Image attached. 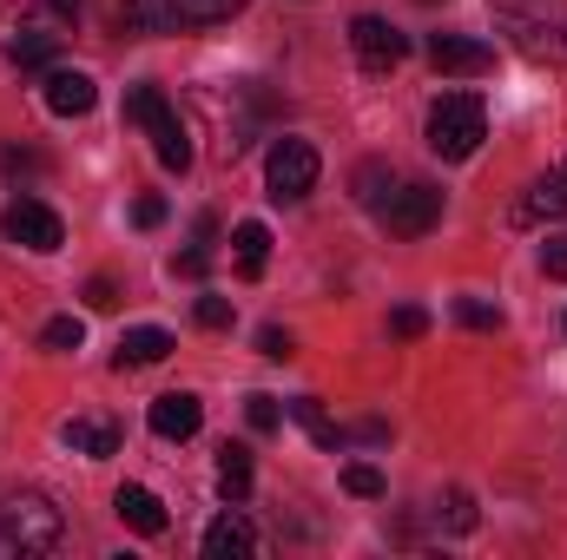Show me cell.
I'll use <instances>...</instances> for the list:
<instances>
[{
  "label": "cell",
  "mask_w": 567,
  "mask_h": 560,
  "mask_svg": "<svg viewBox=\"0 0 567 560\" xmlns=\"http://www.w3.org/2000/svg\"><path fill=\"white\" fill-rule=\"evenodd\" d=\"M542 271H548V278H567V238H548V245H542Z\"/></svg>",
  "instance_id": "obj_35"
},
{
  "label": "cell",
  "mask_w": 567,
  "mask_h": 560,
  "mask_svg": "<svg viewBox=\"0 0 567 560\" xmlns=\"http://www.w3.org/2000/svg\"><path fill=\"white\" fill-rule=\"evenodd\" d=\"M198 323H205V330H231V323H238V310H231L225 297H198Z\"/></svg>",
  "instance_id": "obj_29"
},
{
  "label": "cell",
  "mask_w": 567,
  "mask_h": 560,
  "mask_svg": "<svg viewBox=\"0 0 567 560\" xmlns=\"http://www.w3.org/2000/svg\"><path fill=\"white\" fill-rule=\"evenodd\" d=\"M350 46H357V60H363L370 73H390V66H403V53H410V40H403L390 20H377V13H357V20H350Z\"/></svg>",
  "instance_id": "obj_7"
},
{
  "label": "cell",
  "mask_w": 567,
  "mask_h": 560,
  "mask_svg": "<svg viewBox=\"0 0 567 560\" xmlns=\"http://www.w3.org/2000/svg\"><path fill=\"white\" fill-rule=\"evenodd\" d=\"M7 508V535H13V554H53L66 541V515L47 501V495H13L0 501Z\"/></svg>",
  "instance_id": "obj_3"
},
{
  "label": "cell",
  "mask_w": 567,
  "mask_h": 560,
  "mask_svg": "<svg viewBox=\"0 0 567 560\" xmlns=\"http://www.w3.org/2000/svg\"><path fill=\"white\" fill-rule=\"evenodd\" d=\"M284 409H290V422H303V428H310V442H317V448H343V428L323 416V403H317V396H297V403H284Z\"/></svg>",
  "instance_id": "obj_21"
},
{
  "label": "cell",
  "mask_w": 567,
  "mask_h": 560,
  "mask_svg": "<svg viewBox=\"0 0 567 560\" xmlns=\"http://www.w3.org/2000/svg\"><path fill=\"white\" fill-rule=\"evenodd\" d=\"M218 495L225 501H245L251 495V448L245 442H225L218 448Z\"/></svg>",
  "instance_id": "obj_18"
},
{
  "label": "cell",
  "mask_w": 567,
  "mask_h": 560,
  "mask_svg": "<svg viewBox=\"0 0 567 560\" xmlns=\"http://www.w3.org/2000/svg\"><path fill=\"white\" fill-rule=\"evenodd\" d=\"M258 548H265V541H258V528L245 521V508H225V515L205 528V554L212 560H251Z\"/></svg>",
  "instance_id": "obj_11"
},
{
  "label": "cell",
  "mask_w": 567,
  "mask_h": 560,
  "mask_svg": "<svg viewBox=\"0 0 567 560\" xmlns=\"http://www.w3.org/2000/svg\"><path fill=\"white\" fill-rule=\"evenodd\" d=\"M133 225H140V231H152V225H165V198H158V191H145L140 205H133Z\"/></svg>",
  "instance_id": "obj_32"
},
{
  "label": "cell",
  "mask_w": 567,
  "mask_h": 560,
  "mask_svg": "<svg viewBox=\"0 0 567 560\" xmlns=\"http://www.w3.org/2000/svg\"><path fill=\"white\" fill-rule=\"evenodd\" d=\"M178 271H185V278H205V245H192V251L178 258Z\"/></svg>",
  "instance_id": "obj_36"
},
{
  "label": "cell",
  "mask_w": 567,
  "mask_h": 560,
  "mask_svg": "<svg viewBox=\"0 0 567 560\" xmlns=\"http://www.w3.org/2000/svg\"><path fill=\"white\" fill-rule=\"evenodd\" d=\"M245 422L258 428V435H271L284 422V409H278V396H245Z\"/></svg>",
  "instance_id": "obj_28"
},
{
  "label": "cell",
  "mask_w": 567,
  "mask_h": 560,
  "mask_svg": "<svg viewBox=\"0 0 567 560\" xmlns=\"http://www.w3.org/2000/svg\"><path fill=\"white\" fill-rule=\"evenodd\" d=\"M455 323L462 330H502V310L482 303V297H455Z\"/></svg>",
  "instance_id": "obj_24"
},
{
  "label": "cell",
  "mask_w": 567,
  "mask_h": 560,
  "mask_svg": "<svg viewBox=\"0 0 567 560\" xmlns=\"http://www.w3.org/2000/svg\"><path fill=\"white\" fill-rule=\"evenodd\" d=\"M40 100H47L60 120H80V113L100 106V86H93V73H80V66H53V73L40 80Z\"/></svg>",
  "instance_id": "obj_9"
},
{
  "label": "cell",
  "mask_w": 567,
  "mask_h": 560,
  "mask_svg": "<svg viewBox=\"0 0 567 560\" xmlns=\"http://www.w3.org/2000/svg\"><path fill=\"white\" fill-rule=\"evenodd\" d=\"M73 20H80L73 0H7L0 7V53L20 66H47L73 40Z\"/></svg>",
  "instance_id": "obj_1"
},
{
  "label": "cell",
  "mask_w": 567,
  "mask_h": 560,
  "mask_svg": "<svg viewBox=\"0 0 567 560\" xmlns=\"http://www.w3.org/2000/svg\"><path fill=\"white\" fill-rule=\"evenodd\" d=\"M172 350H178V343H172V330L140 323V330H126V336H120V356H113V363H120V370H145V363H165Z\"/></svg>",
  "instance_id": "obj_15"
},
{
  "label": "cell",
  "mask_w": 567,
  "mask_h": 560,
  "mask_svg": "<svg viewBox=\"0 0 567 560\" xmlns=\"http://www.w3.org/2000/svg\"><path fill=\"white\" fill-rule=\"evenodd\" d=\"M165 113H172L165 86H133V93H126V120H133V126H145V133H152V126H158Z\"/></svg>",
  "instance_id": "obj_23"
},
{
  "label": "cell",
  "mask_w": 567,
  "mask_h": 560,
  "mask_svg": "<svg viewBox=\"0 0 567 560\" xmlns=\"http://www.w3.org/2000/svg\"><path fill=\"white\" fill-rule=\"evenodd\" d=\"M231 245H238V271H245V278H258V271H265V258H271V231H265L258 218H245V225L231 231Z\"/></svg>",
  "instance_id": "obj_20"
},
{
  "label": "cell",
  "mask_w": 567,
  "mask_h": 560,
  "mask_svg": "<svg viewBox=\"0 0 567 560\" xmlns=\"http://www.w3.org/2000/svg\"><path fill=\"white\" fill-rule=\"evenodd\" d=\"M390 330H396V336H423V330H429V310H416V303H403V310L390 317Z\"/></svg>",
  "instance_id": "obj_31"
},
{
  "label": "cell",
  "mask_w": 567,
  "mask_h": 560,
  "mask_svg": "<svg viewBox=\"0 0 567 560\" xmlns=\"http://www.w3.org/2000/svg\"><path fill=\"white\" fill-rule=\"evenodd\" d=\"M86 303H93V310H120V283L93 278V283H86Z\"/></svg>",
  "instance_id": "obj_33"
},
{
  "label": "cell",
  "mask_w": 567,
  "mask_h": 560,
  "mask_svg": "<svg viewBox=\"0 0 567 560\" xmlns=\"http://www.w3.org/2000/svg\"><path fill=\"white\" fill-rule=\"evenodd\" d=\"M390 191H396V172H390L383 158H370V165H357V205H370V211H377V205H383Z\"/></svg>",
  "instance_id": "obj_22"
},
{
  "label": "cell",
  "mask_w": 567,
  "mask_h": 560,
  "mask_svg": "<svg viewBox=\"0 0 567 560\" xmlns=\"http://www.w3.org/2000/svg\"><path fill=\"white\" fill-rule=\"evenodd\" d=\"M0 231H7V245H20V251H60L66 245V225H60V211L53 205H40V198H13L7 205V218H0Z\"/></svg>",
  "instance_id": "obj_6"
},
{
  "label": "cell",
  "mask_w": 567,
  "mask_h": 560,
  "mask_svg": "<svg viewBox=\"0 0 567 560\" xmlns=\"http://www.w3.org/2000/svg\"><path fill=\"white\" fill-rule=\"evenodd\" d=\"M152 435L158 442H185V435H198V422H205V403L192 396V390H172V396H158L152 403Z\"/></svg>",
  "instance_id": "obj_12"
},
{
  "label": "cell",
  "mask_w": 567,
  "mask_h": 560,
  "mask_svg": "<svg viewBox=\"0 0 567 560\" xmlns=\"http://www.w3.org/2000/svg\"><path fill=\"white\" fill-rule=\"evenodd\" d=\"M231 13H245V0H158L165 27H218Z\"/></svg>",
  "instance_id": "obj_17"
},
{
  "label": "cell",
  "mask_w": 567,
  "mask_h": 560,
  "mask_svg": "<svg viewBox=\"0 0 567 560\" xmlns=\"http://www.w3.org/2000/svg\"><path fill=\"white\" fill-rule=\"evenodd\" d=\"M502 20H548V13H567V0H488Z\"/></svg>",
  "instance_id": "obj_26"
},
{
  "label": "cell",
  "mask_w": 567,
  "mask_h": 560,
  "mask_svg": "<svg viewBox=\"0 0 567 560\" xmlns=\"http://www.w3.org/2000/svg\"><path fill=\"white\" fill-rule=\"evenodd\" d=\"M548 218H567V165H555L548 178H535L528 198L515 205V225H548Z\"/></svg>",
  "instance_id": "obj_13"
},
{
  "label": "cell",
  "mask_w": 567,
  "mask_h": 560,
  "mask_svg": "<svg viewBox=\"0 0 567 560\" xmlns=\"http://www.w3.org/2000/svg\"><path fill=\"white\" fill-rule=\"evenodd\" d=\"M377 218L390 225V238H429V231L442 225V191L423 185V178H410V185H396V191L377 205Z\"/></svg>",
  "instance_id": "obj_5"
},
{
  "label": "cell",
  "mask_w": 567,
  "mask_h": 560,
  "mask_svg": "<svg viewBox=\"0 0 567 560\" xmlns=\"http://www.w3.org/2000/svg\"><path fill=\"white\" fill-rule=\"evenodd\" d=\"M429 60H435V73H455V80L495 73V46L488 40H468V33H435L429 40Z\"/></svg>",
  "instance_id": "obj_8"
},
{
  "label": "cell",
  "mask_w": 567,
  "mask_h": 560,
  "mask_svg": "<svg viewBox=\"0 0 567 560\" xmlns=\"http://www.w3.org/2000/svg\"><path fill=\"white\" fill-rule=\"evenodd\" d=\"M40 343H47V350H80V343H86V323H80V317H53V323L40 330Z\"/></svg>",
  "instance_id": "obj_27"
},
{
  "label": "cell",
  "mask_w": 567,
  "mask_h": 560,
  "mask_svg": "<svg viewBox=\"0 0 567 560\" xmlns=\"http://www.w3.org/2000/svg\"><path fill=\"white\" fill-rule=\"evenodd\" d=\"M60 442L73 448V455H120V422H100V416H73L66 428H60Z\"/></svg>",
  "instance_id": "obj_16"
},
{
  "label": "cell",
  "mask_w": 567,
  "mask_h": 560,
  "mask_svg": "<svg viewBox=\"0 0 567 560\" xmlns=\"http://www.w3.org/2000/svg\"><path fill=\"white\" fill-rule=\"evenodd\" d=\"M113 515H120L133 535H165V501H158L152 488H140V481H126V488L113 495Z\"/></svg>",
  "instance_id": "obj_14"
},
{
  "label": "cell",
  "mask_w": 567,
  "mask_h": 560,
  "mask_svg": "<svg viewBox=\"0 0 567 560\" xmlns=\"http://www.w3.org/2000/svg\"><path fill=\"white\" fill-rule=\"evenodd\" d=\"M449 528H455V535L475 528V501H468V488H449Z\"/></svg>",
  "instance_id": "obj_30"
},
{
  "label": "cell",
  "mask_w": 567,
  "mask_h": 560,
  "mask_svg": "<svg viewBox=\"0 0 567 560\" xmlns=\"http://www.w3.org/2000/svg\"><path fill=\"white\" fill-rule=\"evenodd\" d=\"M508 40L528 53V60H555L567 66V13H548V20H502Z\"/></svg>",
  "instance_id": "obj_10"
},
{
  "label": "cell",
  "mask_w": 567,
  "mask_h": 560,
  "mask_svg": "<svg viewBox=\"0 0 567 560\" xmlns=\"http://www.w3.org/2000/svg\"><path fill=\"white\" fill-rule=\"evenodd\" d=\"M317 172H323V158H317L310 139H271V152H265V185H271L278 205L310 198L317 191Z\"/></svg>",
  "instance_id": "obj_4"
},
{
  "label": "cell",
  "mask_w": 567,
  "mask_h": 560,
  "mask_svg": "<svg viewBox=\"0 0 567 560\" xmlns=\"http://www.w3.org/2000/svg\"><path fill=\"white\" fill-rule=\"evenodd\" d=\"M343 488H350L357 501H383V468H370V462H350V468H343Z\"/></svg>",
  "instance_id": "obj_25"
},
{
  "label": "cell",
  "mask_w": 567,
  "mask_h": 560,
  "mask_svg": "<svg viewBox=\"0 0 567 560\" xmlns=\"http://www.w3.org/2000/svg\"><path fill=\"white\" fill-rule=\"evenodd\" d=\"M0 554H13V535H7V508H0Z\"/></svg>",
  "instance_id": "obj_37"
},
{
  "label": "cell",
  "mask_w": 567,
  "mask_h": 560,
  "mask_svg": "<svg viewBox=\"0 0 567 560\" xmlns=\"http://www.w3.org/2000/svg\"><path fill=\"white\" fill-rule=\"evenodd\" d=\"M258 350H265L271 363H284V356H290V330H278V323H271V330H258Z\"/></svg>",
  "instance_id": "obj_34"
},
{
  "label": "cell",
  "mask_w": 567,
  "mask_h": 560,
  "mask_svg": "<svg viewBox=\"0 0 567 560\" xmlns=\"http://www.w3.org/2000/svg\"><path fill=\"white\" fill-rule=\"evenodd\" d=\"M482 139H488V113H482L475 93H442V100L429 106V152H435V158L462 165V158L482 152Z\"/></svg>",
  "instance_id": "obj_2"
},
{
  "label": "cell",
  "mask_w": 567,
  "mask_h": 560,
  "mask_svg": "<svg viewBox=\"0 0 567 560\" xmlns=\"http://www.w3.org/2000/svg\"><path fill=\"white\" fill-rule=\"evenodd\" d=\"M152 152H158V165H165V172H185V165H192V133H185V120H178V113H165V120L152 126Z\"/></svg>",
  "instance_id": "obj_19"
}]
</instances>
